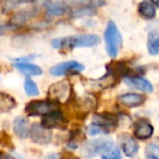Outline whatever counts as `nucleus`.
<instances>
[{
    "mask_svg": "<svg viewBox=\"0 0 159 159\" xmlns=\"http://www.w3.org/2000/svg\"><path fill=\"white\" fill-rule=\"evenodd\" d=\"M100 39L94 34H82L70 37L56 38L51 42L52 47L57 49H73L79 47H93L99 44Z\"/></svg>",
    "mask_w": 159,
    "mask_h": 159,
    "instance_id": "nucleus-1",
    "label": "nucleus"
},
{
    "mask_svg": "<svg viewBox=\"0 0 159 159\" xmlns=\"http://www.w3.org/2000/svg\"><path fill=\"white\" fill-rule=\"evenodd\" d=\"M105 43H106V49L108 55L111 58H116L121 50L122 47V36L118 26L112 22H108L107 27L105 30Z\"/></svg>",
    "mask_w": 159,
    "mask_h": 159,
    "instance_id": "nucleus-2",
    "label": "nucleus"
},
{
    "mask_svg": "<svg viewBox=\"0 0 159 159\" xmlns=\"http://www.w3.org/2000/svg\"><path fill=\"white\" fill-rule=\"evenodd\" d=\"M72 93V86L69 80H63L52 84L48 89L47 98L51 102H66L70 99Z\"/></svg>",
    "mask_w": 159,
    "mask_h": 159,
    "instance_id": "nucleus-3",
    "label": "nucleus"
},
{
    "mask_svg": "<svg viewBox=\"0 0 159 159\" xmlns=\"http://www.w3.org/2000/svg\"><path fill=\"white\" fill-rule=\"evenodd\" d=\"M113 146L111 139H98L95 141H89L80 148V152L84 157H94L96 155H104Z\"/></svg>",
    "mask_w": 159,
    "mask_h": 159,
    "instance_id": "nucleus-4",
    "label": "nucleus"
},
{
    "mask_svg": "<svg viewBox=\"0 0 159 159\" xmlns=\"http://www.w3.org/2000/svg\"><path fill=\"white\" fill-rule=\"evenodd\" d=\"M56 102L51 100H32L31 102L26 105L25 112L30 117H35V116H45L48 112L55 109Z\"/></svg>",
    "mask_w": 159,
    "mask_h": 159,
    "instance_id": "nucleus-5",
    "label": "nucleus"
},
{
    "mask_svg": "<svg viewBox=\"0 0 159 159\" xmlns=\"http://www.w3.org/2000/svg\"><path fill=\"white\" fill-rule=\"evenodd\" d=\"M42 124L47 129H60L64 130L68 125V120L64 117L63 112L57 109L48 112L44 116L42 120Z\"/></svg>",
    "mask_w": 159,
    "mask_h": 159,
    "instance_id": "nucleus-6",
    "label": "nucleus"
},
{
    "mask_svg": "<svg viewBox=\"0 0 159 159\" xmlns=\"http://www.w3.org/2000/svg\"><path fill=\"white\" fill-rule=\"evenodd\" d=\"M30 137L34 143L45 145V144H49L51 142L52 134L50 132V129L45 128L43 124L34 123L30 129Z\"/></svg>",
    "mask_w": 159,
    "mask_h": 159,
    "instance_id": "nucleus-7",
    "label": "nucleus"
},
{
    "mask_svg": "<svg viewBox=\"0 0 159 159\" xmlns=\"http://www.w3.org/2000/svg\"><path fill=\"white\" fill-rule=\"evenodd\" d=\"M83 70H84V66L82 63L71 60V61L62 62V63L52 66L50 69V74L55 75V76H62V75L69 74V73H71V74L80 73Z\"/></svg>",
    "mask_w": 159,
    "mask_h": 159,
    "instance_id": "nucleus-8",
    "label": "nucleus"
},
{
    "mask_svg": "<svg viewBox=\"0 0 159 159\" xmlns=\"http://www.w3.org/2000/svg\"><path fill=\"white\" fill-rule=\"evenodd\" d=\"M133 133H134V136L136 139L145 141V139H148L152 136L154 128L147 119L143 118V119H139L135 122L134 128H133Z\"/></svg>",
    "mask_w": 159,
    "mask_h": 159,
    "instance_id": "nucleus-9",
    "label": "nucleus"
},
{
    "mask_svg": "<svg viewBox=\"0 0 159 159\" xmlns=\"http://www.w3.org/2000/svg\"><path fill=\"white\" fill-rule=\"evenodd\" d=\"M119 142H120V145H121L122 150L125 154V156L133 157L137 154L139 148V143L131 135L123 133V134H121L119 136Z\"/></svg>",
    "mask_w": 159,
    "mask_h": 159,
    "instance_id": "nucleus-10",
    "label": "nucleus"
},
{
    "mask_svg": "<svg viewBox=\"0 0 159 159\" xmlns=\"http://www.w3.org/2000/svg\"><path fill=\"white\" fill-rule=\"evenodd\" d=\"M124 83H125L128 86L135 89L137 91L141 92H146V93H152L154 91V86L152 84L147 81L146 79L141 76H129L124 77Z\"/></svg>",
    "mask_w": 159,
    "mask_h": 159,
    "instance_id": "nucleus-11",
    "label": "nucleus"
},
{
    "mask_svg": "<svg viewBox=\"0 0 159 159\" xmlns=\"http://www.w3.org/2000/svg\"><path fill=\"white\" fill-rule=\"evenodd\" d=\"M93 123L99 125L104 131L115 129L118 124V119L115 115L111 113H98L93 117Z\"/></svg>",
    "mask_w": 159,
    "mask_h": 159,
    "instance_id": "nucleus-12",
    "label": "nucleus"
},
{
    "mask_svg": "<svg viewBox=\"0 0 159 159\" xmlns=\"http://www.w3.org/2000/svg\"><path fill=\"white\" fill-rule=\"evenodd\" d=\"M119 102L120 104L125 107L135 108V107H139L144 104L145 96H143L142 94H136V93H126L120 96Z\"/></svg>",
    "mask_w": 159,
    "mask_h": 159,
    "instance_id": "nucleus-13",
    "label": "nucleus"
},
{
    "mask_svg": "<svg viewBox=\"0 0 159 159\" xmlns=\"http://www.w3.org/2000/svg\"><path fill=\"white\" fill-rule=\"evenodd\" d=\"M14 68L18 69L22 74H25L26 76H37L43 73V70L39 66L30 62L16 61V63H14Z\"/></svg>",
    "mask_w": 159,
    "mask_h": 159,
    "instance_id": "nucleus-14",
    "label": "nucleus"
},
{
    "mask_svg": "<svg viewBox=\"0 0 159 159\" xmlns=\"http://www.w3.org/2000/svg\"><path fill=\"white\" fill-rule=\"evenodd\" d=\"M30 124L29 120L24 117H18L13 122V131L19 137L26 139L30 136Z\"/></svg>",
    "mask_w": 159,
    "mask_h": 159,
    "instance_id": "nucleus-15",
    "label": "nucleus"
},
{
    "mask_svg": "<svg viewBox=\"0 0 159 159\" xmlns=\"http://www.w3.org/2000/svg\"><path fill=\"white\" fill-rule=\"evenodd\" d=\"M137 11H139V14L142 18L147 19V20H150L156 16L155 6L149 0H143L137 7Z\"/></svg>",
    "mask_w": 159,
    "mask_h": 159,
    "instance_id": "nucleus-16",
    "label": "nucleus"
},
{
    "mask_svg": "<svg viewBox=\"0 0 159 159\" xmlns=\"http://www.w3.org/2000/svg\"><path fill=\"white\" fill-rule=\"evenodd\" d=\"M106 69H107V71H108V73L115 75L116 77L124 76V75L128 74L129 71H130V69L128 68V66L122 61L110 62V63L106 66Z\"/></svg>",
    "mask_w": 159,
    "mask_h": 159,
    "instance_id": "nucleus-17",
    "label": "nucleus"
},
{
    "mask_svg": "<svg viewBox=\"0 0 159 159\" xmlns=\"http://www.w3.org/2000/svg\"><path fill=\"white\" fill-rule=\"evenodd\" d=\"M115 81H116L115 75L108 73V74L104 75V76L98 80H91V85L93 87H95V89L97 87V89H105L112 86L115 84Z\"/></svg>",
    "mask_w": 159,
    "mask_h": 159,
    "instance_id": "nucleus-18",
    "label": "nucleus"
},
{
    "mask_svg": "<svg viewBox=\"0 0 159 159\" xmlns=\"http://www.w3.org/2000/svg\"><path fill=\"white\" fill-rule=\"evenodd\" d=\"M147 50L152 56L159 55V31H152L148 35Z\"/></svg>",
    "mask_w": 159,
    "mask_h": 159,
    "instance_id": "nucleus-19",
    "label": "nucleus"
},
{
    "mask_svg": "<svg viewBox=\"0 0 159 159\" xmlns=\"http://www.w3.org/2000/svg\"><path fill=\"white\" fill-rule=\"evenodd\" d=\"M16 102L13 97L0 92V112H8L16 107Z\"/></svg>",
    "mask_w": 159,
    "mask_h": 159,
    "instance_id": "nucleus-20",
    "label": "nucleus"
},
{
    "mask_svg": "<svg viewBox=\"0 0 159 159\" xmlns=\"http://www.w3.org/2000/svg\"><path fill=\"white\" fill-rule=\"evenodd\" d=\"M24 89H25L26 95H29V96H38L39 95V89H38L37 84H36L33 80L29 76L25 79Z\"/></svg>",
    "mask_w": 159,
    "mask_h": 159,
    "instance_id": "nucleus-21",
    "label": "nucleus"
},
{
    "mask_svg": "<svg viewBox=\"0 0 159 159\" xmlns=\"http://www.w3.org/2000/svg\"><path fill=\"white\" fill-rule=\"evenodd\" d=\"M145 155L147 158L152 159H159V144L152 143L146 146Z\"/></svg>",
    "mask_w": 159,
    "mask_h": 159,
    "instance_id": "nucleus-22",
    "label": "nucleus"
},
{
    "mask_svg": "<svg viewBox=\"0 0 159 159\" xmlns=\"http://www.w3.org/2000/svg\"><path fill=\"white\" fill-rule=\"evenodd\" d=\"M102 158H104V159H120L121 158V154H120V150L118 149L117 146L113 145L108 152H105L104 155H102Z\"/></svg>",
    "mask_w": 159,
    "mask_h": 159,
    "instance_id": "nucleus-23",
    "label": "nucleus"
},
{
    "mask_svg": "<svg viewBox=\"0 0 159 159\" xmlns=\"http://www.w3.org/2000/svg\"><path fill=\"white\" fill-rule=\"evenodd\" d=\"M63 11H64L63 7H62V6L57 5V3L51 5L50 7L48 8V10H47L48 14H50V16H60V14L63 13Z\"/></svg>",
    "mask_w": 159,
    "mask_h": 159,
    "instance_id": "nucleus-24",
    "label": "nucleus"
},
{
    "mask_svg": "<svg viewBox=\"0 0 159 159\" xmlns=\"http://www.w3.org/2000/svg\"><path fill=\"white\" fill-rule=\"evenodd\" d=\"M105 131L102 130V128H100L99 125H97V124H91V125L89 126V129H87V134L91 135V136H96V135L98 134H102V133H104Z\"/></svg>",
    "mask_w": 159,
    "mask_h": 159,
    "instance_id": "nucleus-25",
    "label": "nucleus"
},
{
    "mask_svg": "<svg viewBox=\"0 0 159 159\" xmlns=\"http://www.w3.org/2000/svg\"><path fill=\"white\" fill-rule=\"evenodd\" d=\"M0 144L3 146H8V147H10L11 145V137L6 132H0Z\"/></svg>",
    "mask_w": 159,
    "mask_h": 159,
    "instance_id": "nucleus-26",
    "label": "nucleus"
},
{
    "mask_svg": "<svg viewBox=\"0 0 159 159\" xmlns=\"http://www.w3.org/2000/svg\"><path fill=\"white\" fill-rule=\"evenodd\" d=\"M6 30H7V29H6L5 25H1V24H0V36H2L3 34L6 33Z\"/></svg>",
    "mask_w": 159,
    "mask_h": 159,
    "instance_id": "nucleus-27",
    "label": "nucleus"
},
{
    "mask_svg": "<svg viewBox=\"0 0 159 159\" xmlns=\"http://www.w3.org/2000/svg\"><path fill=\"white\" fill-rule=\"evenodd\" d=\"M152 2H154L155 5H156L157 7L159 8V0H152Z\"/></svg>",
    "mask_w": 159,
    "mask_h": 159,
    "instance_id": "nucleus-28",
    "label": "nucleus"
},
{
    "mask_svg": "<svg viewBox=\"0 0 159 159\" xmlns=\"http://www.w3.org/2000/svg\"><path fill=\"white\" fill-rule=\"evenodd\" d=\"M0 156H1V155H0Z\"/></svg>",
    "mask_w": 159,
    "mask_h": 159,
    "instance_id": "nucleus-29",
    "label": "nucleus"
}]
</instances>
